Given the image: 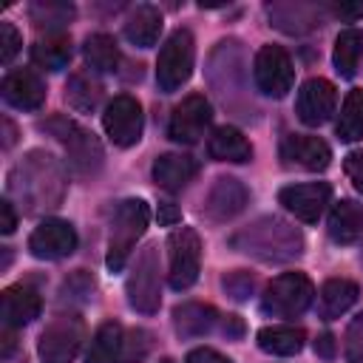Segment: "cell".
<instances>
[{
	"label": "cell",
	"instance_id": "cell-1",
	"mask_svg": "<svg viewBox=\"0 0 363 363\" xmlns=\"http://www.w3.org/2000/svg\"><path fill=\"white\" fill-rule=\"evenodd\" d=\"M150 221V210L147 201L142 199H125L116 213H113V224H111V241H108V255L105 264L111 272H119L130 255V250L136 247V241L145 235Z\"/></svg>",
	"mask_w": 363,
	"mask_h": 363
},
{
	"label": "cell",
	"instance_id": "cell-2",
	"mask_svg": "<svg viewBox=\"0 0 363 363\" xmlns=\"http://www.w3.org/2000/svg\"><path fill=\"white\" fill-rule=\"evenodd\" d=\"M193 60H196V43H193V34L187 28H176L162 51H159V60H156V82L164 94H173L179 91L190 74H193Z\"/></svg>",
	"mask_w": 363,
	"mask_h": 363
},
{
	"label": "cell",
	"instance_id": "cell-3",
	"mask_svg": "<svg viewBox=\"0 0 363 363\" xmlns=\"http://www.w3.org/2000/svg\"><path fill=\"white\" fill-rule=\"evenodd\" d=\"M312 298H315V286L303 272H281L264 289L261 309L272 318H295L309 309Z\"/></svg>",
	"mask_w": 363,
	"mask_h": 363
},
{
	"label": "cell",
	"instance_id": "cell-4",
	"mask_svg": "<svg viewBox=\"0 0 363 363\" xmlns=\"http://www.w3.org/2000/svg\"><path fill=\"white\" fill-rule=\"evenodd\" d=\"M125 289H128V303L136 312H142V315L159 312L162 286H159V250H156V244H147L136 255V264L128 275Z\"/></svg>",
	"mask_w": 363,
	"mask_h": 363
},
{
	"label": "cell",
	"instance_id": "cell-5",
	"mask_svg": "<svg viewBox=\"0 0 363 363\" xmlns=\"http://www.w3.org/2000/svg\"><path fill=\"white\" fill-rule=\"evenodd\" d=\"M167 255H170V269H167V281L176 292H184L196 284L199 278V267H201V241L196 235V230L190 227H179L167 235Z\"/></svg>",
	"mask_w": 363,
	"mask_h": 363
},
{
	"label": "cell",
	"instance_id": "cell-6",
	"mask_svg": "<svg viewBox=\"0 0 363 363\" xmlns=\"http://www.w3.org/2000/svg\"><path fill=\"white\" fill-rule=\"evenodd\" d=\"M85 326L77 315H57L40 335L37 352L43 363H71L79 354Z\"/></svg>",
	"mask_w": 363,
	"mask_h": 363
},
{
	"label": "cell",
	"instance_id": "cell-7",
	"mask_svg": "<svg viewBox=\"0 0 363 363\" xmlns=\"http://www.w3.org/2000/svg\"><path fill=\"white\" fill-rule=\"evenodd\" d=\"M252 77H255V85L261 94L281 99L292 91L295 68H292L289 54L281 45H261L252 60Z\"/></svg>",
	"mask_w": 363,
	"mask_h": 363
},
{
	"label": "cell",
	"instance_id": "cell-8",
	"mask_svg": "<svg viewBox=\"0 0 363 363\" xmlns=\"http://www.w3.org/2000/svg\"><path fill=\"white\" fill-rule=\"evenodd\" d=\"M102 128L116 147H130L142 139V105L130 94H119L102 113Z\"/></svg>",
	"mask_w": 363,
	"mask_h": 363
},
{
	"label": "cell",
	"instance_id": "cell-9",
	"mask_svg": "<svg viewBox=\"0 0 363 363\" xmlns=\"http://www.w3.org/2000/svg\"><path fill=\"white\" fill-rule=\"evenodd\" d=\"M213 122V108L201 94H190L187 99H182L173 113H170V125H167V136L173 142L182 145H193L204 136V130Z\"/></svg>",
	"mask_w": 363,
	"mask_h": 363
},
{
	"label": "cell",
	"instance_id": "cell-10",
	"mask_svg": "<svg viewBox=\"0 0 363 363\" xmlns=\"http://www.w3.org/2000/svg\"><path fill=\"white\" fill-rule=\"evenodd\" d=\"M74 250H77V230L71 221H62V218H45L28 235V252L43 261L65 258Z\"/></svg>",
	"mask_w": 363,
	"mask_h": 363
},
{
	"label": "cell",
	"instance_id": "cell-11",
	"mask_svg": "<svg viewBox=\"0 0 363 363\" xmlns=\"http://www.w3.org/2000/svg\"><path fill=\"white\" fill-rule=\"evenodd\" d=\"M329 201H332V187L326 182L286 184L278 193V204H284V210H289L295 218H301L306 224L318 221Z\"/></svg>",
	"mask_w": 363,
	"mask_h": 363
},
{
	"label": "cell",
	"instance_id": "cell-12",
	"mask_svg": "<svg viewBox=\"0 0 363 363\" xmlns=\"http://www.w3.org/2000/svg\"><path fill=\"white\" fill-rule=\"evenodd\" d=\"M335 105H337V91L329 79L323 77H312L301 85L298 91V99H295V113L303 125H323L332 113H335Z\"/></svg>",
	"mask_w": 363,
	"mask_h": 363
},
{
	"label": "cell",
	"instance_id": "cell-13",
	"mask_svg": "<svg viewBox=\"0 0 363 363\" xmlns=\"http://www.w3.org/2000/svg\"><path fill=\"white\" fill-rule=\"evenodd\" d=\"M252 233L264 235V241H247V250L244 252H255L261 255V250H269L267 252V261H286L292 255H301V235L286 227L284 221L278 218H264L252 227Z\"/></svg>",
	"mask_w": 363,
	"mask_h": 363
},
{
	"label": "cell",
	"instance_id": "cell-14",
	"mask_svg": "<svg viewBox=\"0 0 363 363\" xmlns=\"http://www.w3.org/2000/svg\"><path fill=\"white\" fill-rule=\"evenodd\" d=\"M247 201H250L247 187L233 176H221V179H216V184L207 193L204 213L210 221H230L233 216H238L247 207Z\"/></svg>",
	"mask_w": 363,
	"mask_h": 363
},
{
	"label": "cell",
	"instance_id": "cell-15",
	"mask_svg": "<svg viewBox=\"0 0 363 363\" xmlns=\"http://www.w3.org/2000/svg\"><path fill=\"white\" fill-rule=\"evenodd\" d=\"M281 156L286 164H298L303 170H326L332 162V147L320 136L292 133L281 145Z\"/></svg>",
	"mask_w": 363,
	"mask_h": 363
},
{
	"label": "cell",
	"instance_id": "cell-16",
	"mask_svg": "<svg viewBox=\"0 0 363 363\" xmlns=\"http://www.w3.org/2000/svg\"><path fill=\"white\" fill-rule=\"evenodd\" d=\"M3 99L17 111H37L45 102V85L34 71L17 68L3 77Z\"/></svg>",
	"mask_w": 363,
	"mask_h": 363
},
{
	"label": "cell",
	"instance_id": "cell-17",
	"mask_svg": "<svg viewBox=\"0 0 363 363\" xmlns=\"http://www.w3.org/2000/svg\"><path fill=\"white\" fill-rule=\"evenodd\" d=\"M65 147H68V164L74 167L77 176L82 179L96 176V170L102 167V145L96 142L94 133L74 125L71 133L65 136Z\"/></svg>",
	"mask_w": 363,
	"mask_h": 363
},
{
	"label": "cell",
	"instance_id": "cell-18",
	"mask_svg": "<svg viewBox=\"0 0 363 363\" xmlns=\"http://www.w3.org/2000/svg\"><path fill=\"white\" fill-rule=\"evenodd\" d=\"M43 301L37 295V289H31L28 284H14L3 292V326L17 329L31 323L34 318H40Z\"/></svg>",
	"mask_w": 363,
	"mask_h": 363
},
{
	"label": "cell",
	"instance_id": "cell-19",
	"mask_svg": "<svg viewBox=\"0 0 363 363\" xmlns=\"http://www.w3.org/2000/svg\"><path fill=\"white\" fill-rule=\"evenodd\" d=\"M196 173H199V162L187 153H162L153 162V182L170 193L187 187L196 179Z\"/></svg>",
	"mask_w": 363,
	"mask_h": 363
},
{
	"label": "cell",
	"instance_id": "cell-20",
	"mask_svg": "<svg viewBox=\"0 0 363 363\" xmlns=\"http://www.w3.org/2000/svg\"><path fill=\"white\" fill-rule=\"evenodd\" d=\"M207 153L216 162H250L252 159V145L247 142V136L233 128V125H221L213 130V136L207 139Z\"/></svg>",
	"mask_w": 363,
	"mask_h": 363
},
{
	"label": "cell",
	"instance_id": "cell-21",
	"mask_svg": "<svg viewBox=\"0 0 363 363\" xmlns=\"http://www.w3.org/2000/svg\"><path fill=\"white\" fill-rule=\"evenodd\" d=\"M329 235L337 244H352L363 235V204L354 199H340L329 213Z\"/></svg>",
	"mask_w": 363,
	"mask_h": 363
},
{
	"label": "cell",
	"instance_id": "cell-22",
	"mask_svg": "<svg viewBox=\"0 0 363 363\" xmlns=\"http://www.w3.org/2000/svg\"><path fill=\"white\" fill-rule=\"evenodd\" d=\"M68 60H71V37L62 31H51L31 45V62L37 68L60 71L68 65Z\"/></svg>",
	"mask_w": 363,
	"mask_h": 363
},
{
	"label": "cell",
	"instance_id": "cell-23",
	"mask_svg": "<svg viewBox=\"0 0 363 363\" xmlns=\"http://www.w3.org/2000/svg\"><path fill=\"white\" fill-rule=\"evenodd\" d=\"M258 349L267 352V354H275V357H292L303 349V329L298 326H264L258 335Z\"/></svg>",
	"mask_w": 363,
	"mask_h": 363
},
{
	"label": "cell",
	"instance_id": "cell-24",
	"mask_svg": "<svg viewBox=\"0 0 363 363\" xmlns=\"http://www.w3.org/2000/svg\"><path fill=\"white\" fill-rule=\"evenodd\" d=\"M162 26H164V20L156 6H139L125 23V37L139 48H150V45H156Z\"/></svg>",
	"mask_w": 363,
	"mask_h": 363
},
{
	"label": "cell",
	"instance_id": "cell-25",
	"mask_svg": "<svg viewBox=\"0 0 363 363\" xmlns=\"http://www.w3.org/2000/svg\"><path fill=\"white\" fill-rule=\"evenodd\" d=\"M216 309L210 303H182L173 309V326L182 337H199L207 335L216 326Z\"/></svg>",
	"mask_w": 363,
	"mask_h": 363
},
{
	"label": "cell",
	"instance_id": "cell-26",
	"mask_svg": "<svg viewBox=\"0 0 363 363\" xmlns=\"http://www.w3.org/2000/svg\"><path fill=\"white\" fill-rule=\"evenodd\" d=\"M357 295H360V289H357L354 281H349V278H329L320 286V309H323L326 318H340L343 312H349L354 306Z\"/></svg>",
	"mask_w": 363,
	"mask_h": 363
},
{
	"label": "cell",
	"instance_id": "cell-27",
	"mask_svg": "<svg viewBox=\"0 0 363 363\" xmlns=\"http://www.w3.org/2000/svg\"><path fill=\"white\" fill-rule=\"evenodd\" d=\"M360 57H363V31L357 28H343L335 40V51H332V62L337 68L340 77H354L357 74V65H360Z\"/></svg>",
	"mask_w": 363,
	"mask_h": 363
},
{
	"label": "cell",
	"instance_id": "cell-28",
	"mask_svg": "<svg viewBox=\"0 0 363 363\" xmlns=\"http://www.w3.org/2000/svg\"><path fill=\"white\" fill-rule=\"evenodd\" d=\"M82 57L88 62L91 71H99V74H111L116 71V62H119V45L111 34H91L82 45Z\"/></svg>",
	"mask_w": 363,
	"mask_h": 363
},
{
	"label": "cell",
	"instance_id": "cell-29",
	"mask_svg": "<svg viewBox=\"0 0 363 363\" xmlns=\"http://www.w3.org/2000/svg\"><path fill=\"white\" fill-rule=\"evenodd\" d=\"M122 335H125V329L119 323H113V320L102 323L91 337L85 363H113L116 352H119V343H122Z\"/></svg>",
	"mask_w": 363,
	"mask_h": 363
},
{
	"label": "cell",
	"instance_id": "cell-30",
	"mask_svg": "<svg viewBox=\"0 0 363 363\" xmlns=\"http://www.w3.org/2000/svg\"><path fill=\"white\" fill-rule=\"evenodd\" d=\"M337 136L343 142H357L363 139V88H352L343 99L340 108V119L335 125Z\"/></svg>",
	"mask_w": 363,
	"mask_h": 363
},
{
	"label": "cell",
	"instance_id": "cell-31",
	"mask_svg": "<svg viewBox=\"0 0 363 363\" xmlns=\"http://www.w3.org/2000/svg\"><path fill=\"white\" fill-rule=\"evenodd\" d=\"M65 99L79 113H91L102 99V85L96 79H91L88 74H71V79L65 85Z\"/></svg>",
	"mask_w": 363,
	"mask_h": 363
},
{
	"label": "cell",
	"instance_id": "cell-32",
	"mask_svg": "<svg viewBox=\"0 0 363 363\" xmlns=\"http://www.w3.org/2000/svg\"><path fill=\"white\" fill-rule=\"evenodd\" d=\"M28 17L37 28H60L65 26L71 17H74V6L71 3H54V0H45V3H31L28 9Z\"/></svg>",
	"mask_w": 363,
	"mask_h": 363
},
{
	"label": "cell",
	"instance_id": "cell-33",
	"mask_svg": "<svg viewBox=\"0 0 363 363\" xmlns=\"http://www.w3.org/2000/svg\"><path fill=\"white\" fill-rule=\"evenodd\" d=\"M147 352H150V335L145 329H128L122 335L113 363H142L147 357Z\"/></svg>",
	"mask_w": 363,
	"mask_h": 363
},
{
	"label": "cell",
	"instance_id": "cell-34",
	"mask_svg": "<svg viewBox=\"0 0 363 363\" xmlns=\"http://www.w3.org/2000/svg\"><path fill=\"white\" fill-rule=\"evenodd\" d=\"M20 45H23V40H20V34H17V28L9 23V20H3L0 23V62H11L14 60V54L20 51Z\"/></svg>",
	"mask_w": 363,
	"mask_h": 363
},
{
	"label": "cell",
	"instance_id": "cell-35",
	"mask_svg": "<svg viewBox=\"0 0 363 363\" xmlns=\"http://www.w3.org/2000/svg\"><path fill=\"white\" fill-rule=\"evenodd\" d=\"M346 354L352 363H363V315L349 326L346 335Z\"/></svg>",
	"mask_w": 363,
	"mask_h": 363
},
{
	"label": "cell",
	"instance_id": "cell-36",
	"mask_svg": "<svg viewBox=\"0 0 363 363\" xmlns=\"http://www.w3.org/2000/svg\"><path fill=\"white\" fill-rule=\"evenodd\" d=\"M224 289L235 298V301H244L250 292H252V275H247V272H233V275H227L224 278Z\"/></svg>",
	"mask_w": 363,
	"mask_h": 363
},
{
	"label": "cell",
	"instance_id": "cell-37",
	"mask_svg": "<svg viewBox=\"0 0 363 363\" xmlns=\"http://www.w3.org/2000/svg\"><path fill=\"white\" fill-rule=\"evenodd\" d=\"M343 167H346L349 182L354 184V190H360V193H363V150H352V153L346 156Z\"/></svg>",
	"mask_w": 363,
	"mask_h": 363
},
{
	"label": "cell",
	"instance_id": "cell-38",
	"mask_svg": "<svg viewBox=\"0 0 363 363\" xmlns=\"http://www.w3.org/2000/svg\"><path fill=\"white\" fill-rule=\"evenodd\" d=\"M184 363H233V360H230V357H224V354H221V352H216V349H207V346H201V349H193V352H187Z\"/></svg>",
	"mask_w": 363,
	"mask_h": 363
},
{
	"label": "cell",
	"instance_id": "cell-39",
	"mask_svg": "<svg viewBox=\"0 0 363 363\" xmlns=\"http://www.w3.org/2000/svg\"><path fill=\"white\" fill-rule=\"evenodd\" d=\"M156 218H159V224L170 227V224L182 221V210H179L173 201H159V213H156Z\"/></svg>",
	"mask_w": 363,
	"mask_h": 363
},
{
	"label": "cell",
	"instance_id": "cell-40",
	"mask_svg": "<svg viewBox=\"0 0 363 363\" xmlns=\"http://www.w3.org/2000/svg\"><path fill=\"white\" fill-rule=\"evenodd\" d=\"M17 227V216H14V207L11 201H0V233H14Z\"/></svg>",
	"mask_w": 363,
	"mask_h": 363
},
{
	"label": "cell",
	"instance_id": "cell-41",
	"mask_svg": "<svg viewBox=\"0 0 363 363\" xmlns=\"http://www.w3.org/2000/svg\"><path fill=\"white\" fill-rule=\"evenodd\" d=\"M315 352L320 354V357H326V360H332L335 357V337L329 335V332H323L318 340H315Z\"/></svg>",
	"mask_w": 363,
	"mask_h": 363
},
{
	"label": "cell",
	"instance_id": "cell-42",
	"mask_svg": "<svg viewBox=\"0 0 363 363\" xmlns=\"http://www.w3.org/2000/svg\"><path fill=\"white\" fill-rule=\"evenodd\" d=\"M332 11L337 17H343V20H357V17H363V3H340Z\"/></svg>",
	"mask_w": 363,
	"mask_h": 363
},
{
	"label": "cell",
	"instance_id": "cell-43",
	"mask_svg": "<svg viewBox=\"0 0 363 363\" xmlns=\"http://www.w3.org/2000/svg\"><path fill=\"white\" fill-rule=\"evenodd\" d=\"M224 332L233 335V337H238V335L244 332V326H241V320H238L235 315H227V320H224Z\"/></svg>",
	"mask_w": 363,
	"mask_h": 363
},
{
	"label": "cell",
	"instance_id": "cell-44",
	"mask_svg": "<svg viewBox=\"0 0 363 363\" xmlns=\"http://www.w3.org/2000/svg\"><path fill=\"white\" fill-rule=\"evenodd\" d=\"M11 349H14V335H11V329L9 326H3V357H9L11 354Z\"/></svg>",
	"mask_w": 363,
	"mask_h": 363
},
{
	"label": "cell",
	"instance_id": "cell-45",
	"mask_svg": "<svg viewBox=\"0 0 363 363\" xmlns=\"http://www.w3.org/2000/svg\"><path fill=\"white\" fill-rule=\"evenodd\" d=\"M162 363H173V360H162Z\"/></svg>",
	"mask_w": 363,
	"mask_h": 363
}]
</instances>
